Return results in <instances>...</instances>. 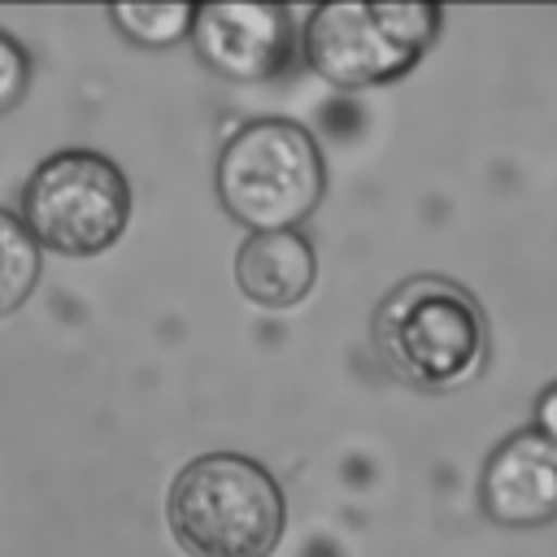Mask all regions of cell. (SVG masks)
<instances>
[{
	"label": "cell",
	"mask_w": 557,
	"mask_h": 557,
	"mask_svg": "<svg viewBox=\"0 0 557 557\" xmlns=\"http://www.w3.org/2000/svg\"><path fill=\"white\" fill-rule=\"evenodd\" d=\"M39 283V244L26 235L17 213L0 209V318L26 305Z\"/></svg>",
	"instance_id": "obj_9"
},
{
	"label": "cell",
	"mask_w": 557,
	"mask_h": 557,
	"mask_svg": "<svg viewBox=\"0 0 557 557\" xmlns=\"http://www.w3.org/2000/svg\"><path fill=\"white\" fill-rule=\"evenodd\" d=\"M17 222L39 248L61 257H96L113 248L131 222V183L104 152H52L26 178Z\"/></svg>",
	"instance_id": "obj_4"
},
{
	"label": "cell",
	"mask_w": 557,
	"mask_h": 557,
	"mask_svg": "<svg viewBox=\"0 0 557 557\" xmlns=\"http://www.w3.org/2000/svg\"><path fill=\"white\" fill-rule=\"evenodd\" d=\"M479 505L496 527L557 522V440L535 426L505 435L483 461Z\"/></svg>",
	"instance_id": "obj_7"
},
{
	"label": "cell",
	"mask_w": 557,
	"mask_h": 557,
	"mask_svg": "<svg viewBox=\"0 0 557 557\" xmlns=\"http://www.w3.org/2000/svg\"><path fill=\"white\" fill-rule=\"evenodd\" d=\"M165 522L187 557H270L287 522V500L257 457L218 448L174 474Z\"/></svg>",
	"instance_id": "obj_2"
},
{
	"label": "cell",
	"mask_w": 557,
	"mask_h": 557,
	"mask_svg": "<svg viewBox=\"0 0 557 557\" xmlns=\"http://www.w3.org/2000/svg\"><path fill=\"white\" fill-rule=\"evenodd\" d=\"M218 200L222 209L257 231H296L326 191V165L318 139L292 117L244 122L218 152Z\"/></svg>",
	"instance_id": "obj_3"
},
{
	"label": "cell",
	"mask_w": 557,
	"mask_h": 557,
	"mask_svg": "<svg viewBox=\"0 0 557 557\" xmlns=\"http://www.w3.org/2000/svg\"><path fill=\"white\" fill-rule=\"evenodd\" d=\"M379 366L418 392H453L479 379L487 361L483 305L444 274L400 278L370 318Z\"/></svg>",
	"instance_id": "obj_1"
},
{
	"label": "cell",
	"mask_w": 557,
	"mask_h": 557,
	"mask_svg": "<svg viewBox=\"0 0 557 557\" xmlns=\"http://www.w3.org/2000/svg\"><path fill=\"white\" fill-rule=\"evenodd\" d=\"M440 22L435 4H318L305 17L300 48L331 87H383L422 61Z\"/></svg>",
	"instance_id": "obj_5"
},
{
	"label": "cell",
	"mask_w": 557,
	"mask_h": 557,
	"mask_svg": "<svg viewBox=\"0 0 557 557\" xmlns=\"http://www.w3.org/2000/svg\"><path fill=\"white\" fill-rule=\"evenodd\" d=\"M26 83H30V57L13 35L0 30V113L22 104Z\"/></svg>",
	"instance_id": "obj_11"
},
{
	"label": "cell",
	"mask_w": 557,
	"mask_h": 557,
	"mask_svg": "<svg viewBox=\"0 0 557 557\" xmlns=\"http://www.w3.org/2000/svg\"><path fill=\"white\" fill-rule=\"evenodd\" d=\"M535 431H544L548 440H557V383H548L535 400Z\"/></svg>",
	"instance_id": "obj_12"
},
{
	"label": "cell",
	"mask_w": 557,
	"mask_h": 557,
	"mask_svg": "<svg viewBox=\"0 0 557 557\" xmlns=\"http://www.w3.org/2000/svg\"><path fill=\"white\" fill-rule=\"evenodd\" d=\"M318 257L300 231H257L235 252V287L261 309H292L309 296Z\"/></svg>",
	"instance_id": "obj_8"
},
{
	"label": "cell",
	"mask_w": 557,
	"mask_h": 557,
	"mask_svg": "<svg viewBox=\"0 0 557 557\" xmlns=\"http://www.w3.org/2000/svg\"><path fill=\"white\" fill-rule=\"evenodd\" d=\"M191 4H113L109 22L139 48H170L191 30Z\"/></svg>",
	"instance_id": "obj_10"
},
{
	"label": "cell",
	"mask_w": 557,
	"mask_h": 557,
	"mask_svg": "<svg viewBox=\"0 0 557 557\" xmlns=\"http://www.w3.org/2000/svg\"><path fill=\"white\" fill-rule=\"evenodd\" d=\"M196 57L235 83L274 78L292 61V13L283 4H200L191 17Z\"/></svg>",
	"instance_id": "obj_6"
}]
</instances>
